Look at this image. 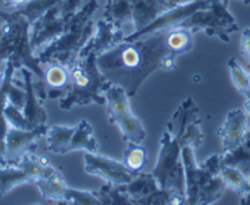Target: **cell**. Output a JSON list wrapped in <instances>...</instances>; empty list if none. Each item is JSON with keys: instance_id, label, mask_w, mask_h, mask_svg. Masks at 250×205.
<instances>
[{"instance_id": "1", "label": "cell", "mask_w": 250, "mask_h": 205, "mask_svg": "<svg viewBox=\"0 0 250 205\" xmlns=\"http://www.w3.org/2000/svg\"><path fill=\"white\" fill-rule=\"evenodd\" d=\"M166 32H154L143 38L122 41L97 56L100 72L110 83L120 85L129 98L136 97L144 81L158 68L170 54L166 46Z\"/></svg>"}, {"instance_id": "2", "label": "cell", "mask_w": 250, "mask_h": 205, "mask_svg": "<svg viewBox=\"0 0 250 205\" xmlns=\"http://www.w3.org/2000/svg\"><path fill=\"white\" fill-rule=\"evenodd\" d=\"M195 117H198L197 105L192 98H187L166 124L160 141L158 161L151 171L164 190L182 197H186L185 167L182 161V150L186 142L183 134L188 123Z\"/></svg>"}, {"instance_id": "3", "label": "cell", "mask_w": 250, "mask_h": 205, "mask_svg": "<svg viewBox=\"0 0 250 205\" xmlns=\"http://www.w3.org/2000/svg\"><path fill=\"white\" fill-rule=\"evenodd\" d=\"M2 15L5 27L0 41V62L12 61L17 70L21 67L29 68L38 78V83H34L37 95L44 102L48 98V93L44 85V70L31 46V22L17 10L12 12L2 11Z\"/></svg>"}, {"instance_id": "4", "label": "cell", "mask_w": 250, "mask_h": 205, "mask_svg": "<svg viewBox=\"0 0 250 205\" xmlns=\"http://www.w3.org/2000/svg\"><path fill=\"white\" fill-rule=\"evenodd\" d=\"M99 7L97 0L85 2L70 19L66 31L59 38L51 41L42 51L36 54L43 65L58 62L70 67L78 59L81 51L89 41L95 32L92 16Z\"/></svg>"}, {"instance_id": "5", "label": "cell", "mask_w": 250, "mask_h": 205, "mask_svg": "<svg viewBox=\"0 0 250 205\" xmlns=\"http://www.w3.org/2000/svg\"><path fill=\"white\" fill-rule=\"evenodd\" d=\"M70 70V84L67 92L61 98L60 107L71 110L73 106H84L92 102L104 105V92L110 84L105 76L100 72L97 63V55L88 54L84 58H78Z\"/></svg>"}, {"instance_id": "6", "label": "cell", "mask_w": 250, "mask_h": 205, "mask_svg": "<svg viewBox=\"0 0 250 205\" xmlns=\"http://www.w3.org/2000/svg\"><path fill=\"white\" fill-rule=\"evenodd\" d=\"M227 7L229 0H212L208 6L195 11L176 27L188 28L193 33L204 31L209 37L216 36L229 43L231 41L229 34L238 31V24Z\"/></svg>"}, {"instance_id": "7", "label": "cell", "mask_w": 250, "mask_h": 205, "mask_svg": "<svg viewBox=\"0 0 250 205\" xmlns=\"http://www.w3.org/2000/svg\"><path fill=\"white\" fill-rule=\"evenodd\" d=\"M106 100V112L110 123L119 127L125 142L142 143L146 139V129L138 117L132 112L129 97L120 85L110 83L103 92Z\"/></svg>"}, {"instance_id": "8", "label": "cell", "mask_w": 250, "mask_h": 205, "mask_svg": "<svg viewBox=\"0 0 250 205\" xmlns=\"http://www.w3.org/2000/svg\"><path fill=\"white\" fill-rule=\"evenodd\" d=\"M46 137V148L54 154H65L75 150L98 153L97 139L93 136V127L87 120H81L76 126L68 127L54 124L49 127Z\"/></svg>"}, {"instance_id": "9", "label": "cell", "mask_w": 250, "mask_h": 205, "mask_svg": "<svg viewBox=\"0 0 250 205\" xmlns=\"http://www.w3.org/2000/svg\"><path fill=\"white\" fill-rule=\"evenodd\" d=\"M182 161L186 180V204H197L205 185L215 176L220 175L221 154L211 155L203 165H198L194 159V148L186 145L182 150Z\"/></svg>"}, {"instance_id": "10", "label": "cell", "mask_w": 250, "mask_h": 205, "mask_svg": "<svg viewBox=\"0 0 250 205\" xmlns=\"http://www.w3.org/2000/svg\"><path fill=\"white\" fill-rule=\"evenodd\" d=\"M46 156H36L34 153L23 156L17 165L0 168V197H5L14 188L24 183H36L50 175L54 170Z\"/></svg>"}, {"instance_id": "11", "label": "cell", "mask_w": 250, "mask_h": 205, "mask_svg": "<svg viewBox=\"0 0 250 205\" xmlns=\"http://www.w3.org/2000/svg\"><path fill=\"white\" fill-rule=\"evenodd\" d=\"M120 188L128 197L132 205L186 204V197L164 190L151 172L137 173L131 182L121 184Z\"/></svg>"}, {"instance_id": "12", "label": "cell", "mask_w": 250, "mask_h": 205, "mask_svg": "<svg viewBox=\"0 0 250 205\" xmlns=\"http://www.w3.org/2000/svg\"><path fill=\"white\" fill-rule=\"evenodd\" d=\"M34 184L38 187L42 198L48 202L78 205L102 204L95 192L68 187L58 168H54L50 175L38 180Z\"/></svg>"}, {"instance_id": "13", "label": "cell", "mask_w": 250, "mask_h": 205, "mask_svg": "<svg viewBox=\"0 0 250 205\" xmlns=\"http://www.w3.org/2000/svg\"><path fill=\"white\" fill-rule=\"evenodd\" d=\"M212 0H186V1H180L173 5L172 7L164 12L163 15L154 20L151 23L142 28L141 31L132 32L131 34L125 37V41H132L136 39L143 38L148 34L154 33V32L164 31V29H170L172 27L178 26L181 22L185 21L186 19L194 14L198 10L208 6Z\"/></svg>"}, {"instance_id": "14", "label": "cell", "mask_w": 250, "mask_h": 205, "mask_svg": "<svg viewBox=\"0 0 250 205\" xmlns=\"http://www.w3.org/2000/svg\"><path fill=\"white\" fill-rule=\"evenodd\" d=\"M61 2L50 7L45 14L42 15L36 22L31 24L29 39L34 55L38 49L50 44L67 28L70 20H66L61 16Z\"/></svg>"}, {"instance_id": "15", "label": "cell", "mask_w": 250, "mask_h": 205, "mask_svg": "<svg viewBox=\"0 0 250 205\" xmlns=\"http://www.w3.org/2000/svg\"><path fill=\"white\" fill-rule=\"evenodd\" d=\"M48 128L46 124H42L33 129H20L9 126L6 133L5 166L17 165L23 156L34 153L37 149V142L42 137H45Z\"/></svg>"}, {"instance_id": "16", "label": "cell", "mask_w": 250, "mask_h": 205, "mask_svg": "<svg viewBox=\"0 0 250 205\" xmlns=\"http://www.w3.org/2000/svg\"><path fill=\"white\" fill-rule=\"evenodd\" d=\"M84 170L89 175L98 176L105 182L117 185L129 183L137 175L128 170L124 163L89 151L84 154Z\"/></svg>"}, {"instance_id": "17", "label": "cell", "mask_w": 250, "mask_h": 205, "mask_svg": "<svg viewBox=\"0 0 250 205\" xmlns=\"http://www.w3.org/2000/svg\"><path fill=\"white\" fill-rule=\"evenodd\" d=\"M23 76V89H24V104L21 109L22 116L28 129L45 124L48 121V114L42 106V100L36 94V88L33 82V72L27 67L20 68Z\"/></svg>"}, {"instance_id": "18", "label": "cell", "mask_w": 250, "mask_h": 205, "mask_svg": "<svg viewBox=\"0 0 250 205\" xmlns=\"http://www.w3.org/2000/svg\"><path fill=\"white\" fill-rule=\"evenodd\" d=\"M125 37L126 34H125L124 29L115 26L114 23L106 21L105 19L99 20L97 22V31L82 49L78 58H84L90 53H94L97 56L100 55L104 51L125 41Z\"/></svg>"}, {"instance_id": "19", "label": "cell", "mask_w": 250, "mask_h": 205, "mask_svg": "<svg viewBox=\"0 0 250 205\" xmlns=\"http://www.w3.org/2000/svg\"><path fill=\"white\" fill-rule=\"evenodd\" d=\"M248 131L247 114L242 109H234L227 114L225 123L217 131V134L222 141L224 153L236 149L243 142Z\"/></svg>"}, {"instance_id": "20", "label": "cell", "mask_w": 250, "mask_h": 205, "mask_svg": "<svg viewBox=\"0 0 250 205\" xmlns=\"http://www.w3.org/2000/svg\"><path fill=\"white\" fill-rule=\"evenodd\" d=\"M131 1L133 9V32L141 31L175 5L167 0H131Z\"/></svg>"}, {"instance_id": "21", "label": "cell", "mask_w": 250, "mask_h": 205, "mask_svg": "<svg viewBox=\"0 0 250 205\" xmlns=\"http://www.w3.org/2000/svg\"><path fill=\"white\" fill-rule=\"evenodd\" d=\"M17 70L12 61L5 62L4 82L0 85V167L5 166V154H6V133L9 129V123L5 117L4 110L9 102V93L12 83H14V73Z\"/></svg>"}, {"instance_id": "22", "label": "cell", "mask_w": 250, "mask_h": 205, "mask_svg": "<svg viewBox=\"0 0 250 205\" xmlns=\"http://www.w3.org/2000/svg\"><path fill=\"white\" fill-rule=\"evenodd\" d=\"M70 84V70L61 63L53 62L46 65L44 70V85L48 99L62 98Z\"/></svg>"}, {"instance_id": "23", "label": "cell", "mask_w": 250, "mask_h": 205, "mask_svg": "<svg viewBox=\"0 0 250 205\" xmlns=\"http://www.w3.org/2000/svg\"><path fill=\"white\" fill-rule=\"evenodd\" d=\"M221 165L233 166L247 177L250 176V129L247 131L243 142L233 150L221 154Z\"/></svg>"}, {"instance_id": "24", "label": "cell", "mask_w": 250, "mask_h": 205, "mask_svg": "<svg viewBox=\"0 0 250 205\" xmlns=\"http://www.w3.org/2000/svg\"><path fill=\"white\" fill-rule=\"evenodd\" d=\"M104 19L115 26L133 24V9L131 0H106L104 7Z\"/></svg>"}, {"instance_id": "25", "label": "cell", "mask_w": 250, "mask_h": 205, "mask_svg": "<svg viewBox=\"0 0 250 205\" xmlns=\"http://www.w3.org/2000/svg\"><path fill=\"white\" fill-rule=\"evenodd\" d=\"M166 46L173 58L188 53L193 48V32L183 27H172L166 32Z\"/></svg>"}, {"instance_id": "26", "label": "cell", "mask_w": 250, "mask_h": 205, "mask_svg": "<svg viewBox=\"0 0 250 205\" xmlns=\"http://www.w3.org/2000/svg\"><path fill=\"white\" fill-rule=\"evenodd\" d=\"M220 175L222 180L226 183L227 188H231L233 192L239 194L243 198H246L250 192V181L249 177H247L241 170L233 167V166L221 165L220 167Z\"/></svg>"}, {"instance_id": "27", "label": "cell", "mask_w": 250, "mask_h": 205, "mask_svg": "<svg viewBox=\"0 0 250 205\" xmlns=\"http://www.w3.org/2000/svg\"><path fill=\"white\" fill-rule=\"evenodd\" d=\"M128 146L124 153V161L128 170L132 172L139 173L143 171L146 165V150L141 143H134V142H127Z\"/></svg>"}, {"instance_id": "28", "label": "cell", "mask_w": 250, "mask_h": 205, "mask_svg": "<svg viewBox=\"0 0 250 205\" xmlns=\"http://www.w3.org/2000/svg\"><path fill=\"white\" fill-rule=\"evenodd\" d=\"M97 197L99 198L102 204H109V205H132L131 200L128 199L126 194L121 190L120 185L111 184L107 183L98 190Z\"/></svg>"}, {"instance_id": "29", "label": "cell", "mask_w": 250, "mask_h": 205, "mask_svg": "<svg viewBox=\"0 0 250 205\" xmlns=\"http://www.w3.org/2000/svg\"><path fill=\"white\" fill-rule=\"evenodd\" d=\"M62 0H31V1L27 2L26 5H23L20 9H16L20 14H22L23 16H26V19L31 22V24L33 22H36L42 15L45 14L50 7H53L54 5L59 4Z\"/></svg>"}, {"instance_id": "30", "label": "cell", "mask_w": 250, "mask_h": 205, "mask_svg": "<svg viewBox=\"0 0 250 205\" xmlns=\"http://www.w3.org/2000/svg\"><path fill=\"white\" fill-rule=\"evenodd\" d=\"M229 73H231L232 82H233L234 87L238 89V92L242 95L249 99L250 98V88H249V75L244 71V68L242 67L241 63L236 60L234 58H232L229 61Z\"/></svg>"}, {"instance_id": "31", "label": "cell", "mask_w": 250, "mask_h": 205, "mask_svg": "<svg viewBox=\"0 0 250 205\" xmlns=\"http://www.w3.org/2000/svg\"><path fill=\"white\" fill-rule=\"evenodd\" d=\"M241 54L242 56L244 58V60L248 62V65L250 66V28L247 27L244 28L243 33H242L241 37Z\"/></svg>"}, {"instance_id": "32", "label": "cell", "mask_w": 250, "mask_h": 205, "mask_svg": "<svg viewBox=\"0 0 250 205\" xmlns=\"http://www.w3.org/2000/svg\"><path fill=\"white\" fill-rule=\"evenodd\" d=\"M4 1V5L6 7H10V9H20L23 5H26L27 2L31 1V0H2Z\"/></svg>"}, {"instance_id": "33", "label": "cell", "mask_w": 250, "mask_h": 205, "mask_svg": "<svg viewBox=\"0 0 250 205\" xmlns=\"http://www.w3.org/2000/svg\"><path fill=\"white\" fill-rule=\"evenodd\" d=\"M5 27V19L4 15H2V10H0V31H4Z\"/></svg>"}, {"instance_id": "34", "label": "cell", "mask_w": 250, "mask_h": 205, "mask_svg": "<svg viewBox=\"0 0 250 205\" xmlns=\"http://www.w3.org/2000/svg\"><path fill=\"white\" fill-rule=\"evenodd\" d=\"M244 111H246L247 115H249L250 116V98L249 99H247L246 102H244Z\"/></svg>"}, {"instance_id": "35", "label": "cell", "mask_w": 250, "mask_h": 205, "mask_svg": "<svg viewBox=\"0 0 250 205\" xmlns=\"http://www.w3.org/2000/svg\"><path fill=\"white\" fill-rule=\"evenodd\" d=\"M2 82H4V73L0 72V85L2 84Z\"/></svg>"}, {"instance_id": "36", "label": "cell", "mask_w": 250, "mask_h": 205, "mask_svg": "<svg viewBox=\"0 0 250 205\" xmlns=\"http://www.w3.org/2000/svg\"><path fill=\"white\" fill-rule=\"evenodd\" d=\"M238 1H242V2H243V4H249L250 0H238Z\"/></svg>"}, {"instance_id": "37", "label": "cell", "mask_w": 250, "mask_h": 205, "mask_svg": "<svg viewBox=\"0 0 250 205\" xmlns=\"http://www.w3.org/2000/svg\"><path fill=\"white\" fill-rule=\"evenodd\" d=\"M2 33H4V31H0V41H1V37H2Z\"/></svg>"}, {"instance_id": "38", "label": "cell", "mask_w": 250, "mask_h": 205, "mask_svg": "<svg viewBox=\"0 0 250 205\" xmlns=\"http://www.w3.org/2000/svg\"><path fill=\"white\" fill-rule=\"evenodd\" d=\"M88 1H89V0H83V2H84V4H85V2H88Z\"/></svg>"}, {"instance_id": "39", "label": "cell", "mask_w": 250, "mask_h": 205, "mask_svg": "<svg viewBox=\"0 0 250 205\" xmlns=\"http://www.w3.org/2000/svg\"><path fill=\"white\" fill-rule=\"evenodd\" d=\"M249 88H250V75H249Z\"/></svg>"}]
</instances>
